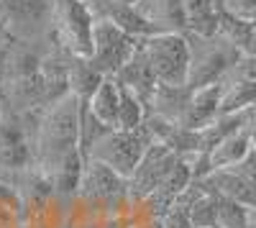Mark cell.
Here are the masks:
<instances>
[{
    "instance_id": "obj_19",
    "label": "cell",
    "mask_w": 256,
    "mask_h": 228,
    "mask_svg": "<svg viewBox=\"0 0 256 228\" xmlns=\"http://www.w3.org/2000/svg\"><path fill=\"white\" fill-rule=\"evenodd\" d=\"M146 116H148V108L146 102L120 85V106H118V123L116 128H123V131H136V128H144L146 123Z\"/></svg>"
},
{
    "instance_id": "obj_22",
    "label": "cell",
    "mask_w": 256,
    "mask_h": 228,
    "mask_svg": "<svg viewBox=\"0 0 256 228\" xmlns=\"http://www.w3.org/2000/svg\"><path fill=\"white\" fill-rule=\"evenodd\" d=\"M238 174H244V177H248L251 182H256V149H251L248 152V156L238 164V167H233Z\"/></svg>"
},
{
    "instance_id": "obj_4",
    "label": "cell",
    "mask_w": 256,
    "mask_h": 228,
    "mask_svg": "<svg viewBox=\"0 0 256 228\" xmlns=\"http://www.w3.org/2000/svg\"><path fill=\"white\" fill-rule=\"evenodd\" d=\"M0 20L10 38L24 44L54 46V3L52 0H0Z\"/></svg>"
},
{
    "instance_id": "obj_1",
    "label": "cell",
    "mask_w": 256,
    "mask_h": 228,
    "mask_svg": "<svg viewBox=\"0 0 256 228\" xmlns=\"http://www.w3.org/2000/svg\"><path fill=\"white\" fill-rule=\"evenodd\" d=\"M84 102L67 92L54 100L49 108L38 113L36 126V164L46 174V180L64 162L80 152V128H82Z\"/></svg>"
},
{
    "instance_id": "obj_3",
    "label": "cell",
    "mask_w": 256,
    "mask_h": 228,
    "mask_svg": "<svg viewBox=\"0 0 256 228\" xmlns=\"http://www.w3.org/2000/svg\"><path fill=\"white\" fill-rule=\"evenodd\" d=\"M190 41V74H187V90H198L208 85H218L228 77L233 64L244 54L236 44L220 34L216 36H192Z\"/></svg>"
},
{
    "instance_id": "obj_27",
    "label": "cell",
    "mask_w": 256,
    "mask_h": 228,
    "mask_svg": "<svg viewBox=\"0 0 256 228\" xmlns=\"http://www.w3.org/2000/svg\"><path fill=\"white\" fill-rule=\"evenodd\" d=\"M244 228H256V210H254V216H251V220L244 226Z\"/></svg>"
},
{
    "instance_id": "obj_15",
    "label": "cell",
    "mask_w": 256,
    "mask_h": 228,
    "mask_svg": "<svg viewBox=\"0 0 256 228\" xmlns=\"http://www.w3.org/2000/svg\"><path fill=\"white\" fill-rule=\"evenodd\" d=\"M202 182L208 190L226 195L230 200H236L241 205H246L248 210H256V182H251L248 177L238 174L236 170H220V172H210L208 177L198 180Z\"/></svg>"
},
{
    "instance_id": "obj_2",
    "label": "cell",
    "mask_w": 256,
    "mask_h": 228,
    "mask_svg": "<svg viewBox=\"0 0 256 228\" xmlns=\"http://www.w3.org/2000/svg\"><path fill=\"white\" fill-rule=\"evenodd\" d=\"M36 126L38 113L13 110L3 106L0 118V184L16 190V184L38 170L36 164Z\"/></svg>"
},
{
    "instance_id": "obj_26",
    "label": "cell",
    "mask_w": 256,
    "mask_h": 228,
    "mask_svg": "<svg viewBox=\"0 0 256 228\" xmlns=\"http://www.w3.org/2000/svg\"><path fill=\"white\" fill-rule=\"evenodd\" d=\"M248 54H256V24H254V36H251V46H248Z\"/></svg>"
},
{
    "instance_id": "obj_14",
    "label": "cell",
    "mask_w": 256,
    "mask_h": 228,
    "mask_svg": "<svg viewBox=\"0 0 256 228\" xmlns=\"http://www.w3.org/2000/svg\"><path fill=\"white\" fill-rule=\"evenodd\" d=\"M136 8L156 34H187L182 0H138Z\"/></svg>"
},
{
    "instance_id": "obj_10",
    "label": "cell",
    "mask_w": 256,
    "mask_h": 228,
    "mask_svg": "<svg viewBox=\"0 0 256 228\" xmlns=\"http://www.w3.org/2000/svg\"><path fill=\"white\" fill-rule=\"evenodd\" d=\"M177 162H180V154H174L169 146H164L159 141L148 144L138 167L128 177V202L131 205L144 202L164 182V177L177 167Z\"/></svg>"
},
{
    "instance_id": "obj_18",
    "label": "cell",
    "mask_w": 256,
    "mask_h": 228,
    "mask_svg": "<svg viewBox=\"0 0 256 228\" xmlns=\"http://www.w3.org/2000/svg\"><path fill=\"white\" fill-rule=\"evenodd\" d=\"M102 80L105 77L90 64V59H84V56H72L70 59V72H67L70 92L77 95L82 102H88L92 98V92L100 88Z\"/></svg>"
},
{
    "instance_id": "obj_24",
    "label": "cell",
    "mask_w": 256,
    "mask_h": 228,
    "mask_svg": "<svg viewBox=\"0 0 256 228\" xmlns=\"http://www.w3.org/2000/svg\"><path fill=\"white\" fill-rule=\"evenodd\" d=\"M138 0H95V10L102 6H136Z\"/></svg>"
},
{
    "instance_id": "obj_8",
    "label": "cell",
    "mask_w": 256,
    "mask_h": 228,
    "mask_svg": "<svg viewBox=\"0 0 256 228\" xmlns=\"http://www.w3.org/2000/svg\"><path fill=\"white\" fill-rule=\"evenodd\" d=\"M148 144H152V138H148L146 128H136V131L110 128L90 149L88 159H98L102 164H108L113 172H118L120 177L128 180L134 174V170L138 167Z\"/></svg>"
},
{
    "instance_id": "obj_12",
    "label": "cell",
    "mask_w": 256,
    "mask_h": 228,
    "mask_svg": "<svg viewBox=\"0 0 256 228\" xmlns=\"http://www.w3.org/2000/svg\"><path fill=\"white\" fill-rule=\"evenodd\" d=\"M254 149L251 144V136H248V128H238L228 134L226 138H220L216 146L210 152L202 154V162H205V177L210 172H220V170H233L248 156V152Z\"/></svg>"
},
{
    "instance_id": "obj_13",
    "label": "cell",
    "mask_w": 256,
    "mask_h": 228,
    "mask_svg": "<svg viewBox=\"0 0 256 228\" xmlns=\"http://www.w3.org/2000/svg\"><path fill=\"white\" fill-rule=\"evenodd\" d=\"M118 80V85H123L126 90H131L136 92L144 102H146V108H148V102H152L156 88H159V80L152 70V64H148V59L141 49V41H138V49L134 52V56L126 62V67L116 74Z\"/></svg>"
},
{
    "instance_id": "obj_5",
    "label": "cell",
    "mask_w": 256,
    "mask_h": 228,
    "mask_svg": "<svg viewBox=\"0 0 256 228\" xmlns=\"http://www.w3.org/2000/svg\"><path fill=\"white\" fill-rule=\"evenodd\" d=\"M141 49L152 64L159 85L187 88L190 74V41L187 34H154L141 38Z\"/></svg>"
},
{
    "instance_id": "obj_16",
    "label": "cell",
    "mask_w": 256,
    "mask_h": 228,
    "mask_svg": "<svg viewBox=\"0 0 256 228\" xmlns=\"http://www.w3.org/2000/svg\"><path fill=\"white\" fill-rule=\"evenodd\" d=\"M187 34L216 36L220 28V0H182Z\"/></svg>"
},
{
    "instance_id": "obj_25",
    "label": "cell",
    "mask_w": 256,
    "mask_h": 228,
    "mask_svg": "<svg viewBox=\"0 0 256 228\" xmlns=\"http://www.w3.org/2000/svg\"><path fill=\"white\" fill-rule=\"evenodd\" d=\"M8 41H10V36H8V31H6V26H3V20H0V52L6 49Z\"/></svg>"
},
{
    "instance_id": "obj_9",
    "label": "cell",
    "mask_w": 256,
    "mask_h": 228,
    "mask_svg": "<svg viewBox=\"0 0 256 228\" xmlns=\"http://www.w3.org/2000/svg\"><path fill=\"white\" fill-rule=\"evenodd\" d=\"M136 49H138V38L120 31L108 18L98 16L92 28V52L88 59L102 77H116L126 67V62L134 56Z\"/></svg>"
},
{
    "instance_id": "obj_7",
    "label": "cell",
    "mask_w": 256,
    "mask_h": 228,
    "mask_svg": "<svg viewBox=\"0 0 256 228\" xmlns=\"http://www.w3.org/2000/svg\"><path fill=\"white\" fill-rule=\"evenodd\" d=\"M77 202L88 205V208H102L108 213H116L118 205H128V180L113 172L108 164L88 159L80 180Z\"/></svg>"
},
{
    "instance_id": "obj_11",
    "label": "cell",
    "mask_w": 256,
    "mask_h": 228,
    "mask_svg": "<svg viewBox=\"0 0 256 228\" xmlns=\"http://www.w3.org/2000/svg\"><path fill=\"white\" fill-rule=\"evenodd\" d=\"M220 98H223L220 82L218 85L190 90L182 118H180V126L187 128V131H202L205 126H210V123L220 116Z\"/></svg>"
},
{
    "instance_id": "obj_6",
    "label": "cell",
    "mask_w": 256,
    "mask_h": 228,
    "mask_svg": "<svg viewBox=\"0 0 256 228\" xmlns=\"http://www.w3.org/2000/svg\"><path fill=\"white\" fill-rule=\"evenodd\" d=\"M54 3V41L72 56L88 59L92 52V28L98 10L84 0H52Z\"/></svg>"
},
{
    "instance_id": "obj_21",
    "label": "cell",
    "mask_w": 256,
    "mask_h": 228,
    "mask_svg": "<svg viewBox=\"0 0 256 228\" xmlns=\"http://www.w3.org/2000/svg\"><path fill=\"white\" fill-rule=\"evenodd\" d=\"M220 6H223V10H228L230 16L256 24V0H220Z\"/></svg>"
},
{
    "instance_id": "obj_23",
    "label": "cell",
    "mask_w": 256,
    "mask_h": 228,
    "mask_svg": "<svg viewBox=\"0 0 256 228\" xmlns=\"http://www.w3.org/2000/svg\"><path fill=\"white\" fill-rule=\"evenodd\" d=\"M246 128H248V136H251L254 149H256V108H251V113H248V123H246Z\"/></svg>"
},
{
    "instance_id": "obj_17",
    "label": "cell",
    "mask_w": 256,
    "mask_h": 228,
    "mask_svg": "<svg viewBox=\"0 0 256 228\" xmlns=\"http://www.w3.org/2000/svg\"><path fill=\"white\" fill-rule=\"evenodd\" d=\"M118 106H120V85L116 77H105L100 88L92 92V98L84 102V108L108 128H116L118 123Z\"/></svg>"
},
{
    "instance_id": "obj_20",
    "label": "cell",
    "mask_w": 256,
    "mask_h": 228,
    "mask_svg": "<svg viewBox=\"0 0 256 228\" xmlns=\"http://www.w3.org/2000/svg\"><path fill=\"white\" fill-rule=\"evenodd\" d=\"M218 195V192H216ZM254 210H248L246 205L230 200L226 195H218V205H216V228H244L251 220Z\"/></svg>"
}]
</instances>
